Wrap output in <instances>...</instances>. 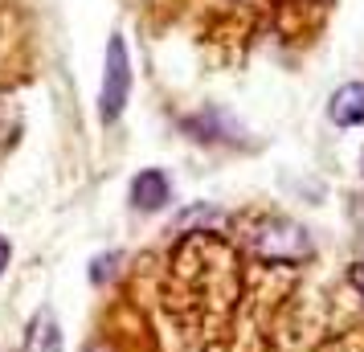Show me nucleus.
Here are the masks:
<instances>
[{"label": "nucleus", "mask_w": 364, "mask_h": 352, "mask_svg": "<svg viewBox=\"0 0 364 352\" xmlns=\"http://www.w3.org/2000/svg\"><path fill=\"white\" fill-rule=\"evenodd\" d=\"M352 225H356V234H360V242H364V201L360 197H352Z\"/></svg>", "instance_id": "6"}, {"label": "nucleus", "mask_w": 364, "mask_h": 352, "mask_svg": "<svg viewBox=\"0 0 364 352\" xmlns=\"http://www.w3.org/2000/svg\"><path fill=\"white\" fill-rule=\"evenodd\" d=\"M360 168H364V151H360Z\"/></svg>", "instance_id": "10"}, {"label": "nucleus", "mask_w": 364, "mask_h": 352, "mask_svg": "<svg viewBox=\"0 0 364 352\" xmlns=\"http://www.w3.org/2000/svg\"><path fill=\"white\" fill-rule=\"evenodd\" d=\"M328 119L336 127H360L364 123V82H348L331 95Z\"/></svg>", "instance_id": "4"}, {"label": "nucleus", "mask_w": 364, "mask_h": 352, "mask_svg": "<svg viewBox=\"0 0 364 352\" xmlns=\"http://www.w3.org/2000/svg\"><path fill=\"white\" fill-rule=\"evenodd\" d=\"M9 254H13L9 250V238H0V274H4V267H9Z\"/></svg>", "instance_id": "8"}, {"label": "nucleus", "mask_w": 364, "mask_h": 352, "mask_svg": "<svg viewBox=\"0 0 364 352\" xmlns=\"http://www.w3.org/2000/svg\"><path fill=\"white\" fill-rule=\"evenodd\" d=\"M132 99V62H127V41L111 37L107 41V62H102V90H99V119L115 123Z\"/></svg>", "instance_id": "2"}, {"label": "nucleus", "mask_w": 364, "mask_h": 352, "mask_svg": "<svg viewBox=\"0 0 364 352\" xmlns=\"http://www.w3.org/2000/svg\"><path fill=\"white\" fill-rule=\"evenodd\" d=\"M25 352H62V328L53 311H37L33 324H29V336H25Z\"/></svg>", "instance_id": "5"}, {"label": "nucleus", "mask_w": 364, "mask_h": 352, "mask_svg": "<svg viewBox=\"0 0 364 352\" xmlns=\"http://www.w3.org/2000/svg\"><path fill=\"white\" fill-rule=\"evenodd\" d=\"M254 254L262 262H282V267H295V262H307L311 258V238L303 225L287 218H270L254 230Z\"/></svg>", "instance_id": "1"}, {"label": "nucleus", "mask_w": 364, "mask_h": 352, "mask_svg": "<svg viewBox=\"0 0 364 352\" xmlns=\"http://www.w3.org/2000/svg\"><path fill=\"white\" fill-rule=\"evenodd\" d=\"M172 201V181H168L160 168H144L139 176L132 181V205L144 209V213H156Z\"/></svg>", "instance_id": "3"}, {"label": "nucleus", "mask_w": 364, "mask_h": 352, "mask_svg": "<svg viewBox=\"0 0 364 352\" xmlns=\"http://www.w3.org/2000/svg\"><path fill=\"white\" fill-rule=\"evenodd\" d=\"M86 352H111V344H102V340H99V344H90Z\"/></svg>", "instance_id": "9"}, {"label": "nucleus", "mask_w": 364, "mask_h": 352, "mask_svg": "<svg viewBox=\"0 0 364 352\" xmlns=\"http://www.w3.org/2000/svg\"><path fill=\"white\" fill-rule=\"evenodd\" d=\"M348 279H352V287L364 295V262H352V270H348Z\"/></svg>", "instance_id": "7"}]
</instances>
